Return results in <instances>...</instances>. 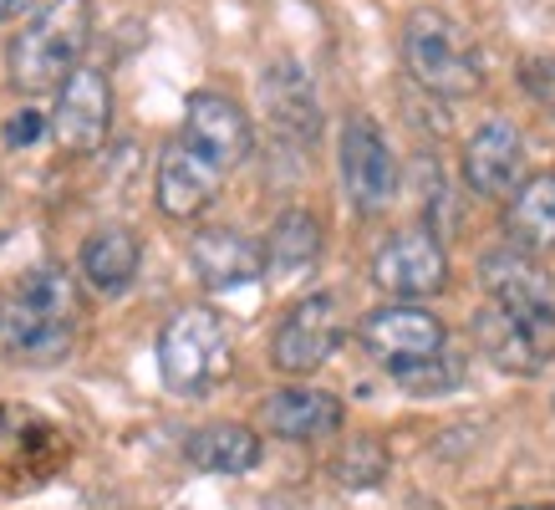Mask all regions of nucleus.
Wrapping results in <instances>:
<instances>
[{
  "label": "nucleus",
  "instance_id": "f257e3e1",
  "mask_svg": "<svg viewBox=\"0 0 555 510\" xmlns=\"http://www.w3.org/2000/svg\"><path fill=\"white\" fill-rule=\"evenodd\" d=\"M82 337V286L62 266H31L0 291V357L51 368Z\"/></svg>",
  "mask_w": 555,
  "mask_h": 510
},
{
  "label": "nucleus",
  "instance_id": "f03ea898",
  "mask_svg": "<svg viewBox=\"0 0 555 510\" xmlns=\"http://www.w3.org/2000/svg\"><path fill=\"white\" fill-rule=\"evenodd\" d=\"M408 77L434 92L443 102H464L474 92H485V51L474 41V31L459 16H449L443 5H413L398 36Z\"/></svg>",
  "mask_w": 555,
  "mask_h": 510
},
{
  "label": "nucleus",
  "instance_id": "7ed1b4c3",
  "mask_svg": "<svg viewBox=\"0 0 555 510\" xmlns=\"http://www.w3.org/2000/svg\"><path fill=\"white\" fill-rule=\"evenodd\" d=\"M92 41V0H47L5 47V77L21 98L56 92L72 67H82Z\"/></svg>",
  "mask_w": 555,
  "mask_h": 510
},
{
  "label": "nucleus",
  "instance_id": "20e7f679",
  "mask_svg": "<svg viewBox=\"0 0 555 510\" xmlns=\"http://www.w3.org/2000/svg\"><path fill=\"white\" fill-rule=\"evenodd\" d=\"M235 368V337L215 306H184L158 332V378L179 398L219 388Z\"/></svg>",
  "mask_w": 555,
  "mask_h": 510
},
{
  "label": "nucleus",
  "instance_id": "39448f33",
  "mask_svg": "<svg viewBox=\"0 0 555 510\" xmlns=\"http://www.w3.org/2000/svg\"><path fill=\"white\" fill-rule=\"evenodd\" d=\"M337 179L362 220H377L398 200V153L367 113H347L337 128Z\"/></svg>",
  "mask_w": 555,
  "mask_h": 510
},
{
  "label": "nucleus",
  "instance_id": "423d86ee",
  "mask_svg": "<svg viewBox=\"0 0 555 510\" xmlns=\"http://www.w3.org/2000/svg\"><path fill=\"white\" fill-rule=\"evenodd\" d=\"M347 317H341L337 291H306L301 302L286 306V317L270 332V368L281 378H311L321 373L341 347Z\"/></svg>",
  "mask_w": 555,
  "mask_h": 510
},
{
  "label": "nucleus",
  "instance_id": "0eeeda50",
  "mask_svg": "<svg viewBox=\"0 0 555 510\" xmlns=\"http://www.w3.org/2000/svg\"><path fill=\"white\" fill-rule=\"evenodd\" d=\"M479 281H485L489 306H500L540 342H555V281L535 255L505 240V245L479 255Z\"/></svg>",
  "mask_w": 555,
  "mask_h": 510
},
{
  "label": "nucleus",
  "instance_id": "6e6552de",
  "mask_svg": "<svg viewBox=\"0 0 555 510\" xmlns=\"http://www.w3.org/2000/svg\"><path fill=\"white\" fill-rule=\"evenodd\" d=\"M357 342L367 347V357L383 368V373H398V368H413L423 357H438L449 347V327L434 306L423 302H383L362 311L357 322Z\"/></svg>",
  "mask_w": 555,
  "mask_h": 510
},
{
  "label": "nucleus",
  "instance_id": "1a4fd4ad",
  "mask_svg": "<svg viewBox=\"0 0 555 510\" xmlns=\"http://www.w3.org/2000/svg\"><path fill=\"white\" fill-rule=\"evenodd\" d=\"M367 276L377 291H387V302H428L449 286V251H443L438 230L408 225L372 251Z\"/></svg>",
  "mask_w": 555,
  "mask_h": 510
},
{
  "label": "nucleus",
  "instance_id": "9d476101",
  "mask_svg": "<svg viewBox=\"0 0 555 510\" xmlns=\"http://www.w3.org/2000/svg\"><path fill=\"white\" fill-rule=\"evenodd\" d=\"M47 133L51 143L72 158L98 153L113 133V82L107 72L82 62L62 77V87L51 92V113H47Z\"/></svg>",
  "mask_w": 555,
  "mask_h": 510
},
{
  "label": "nucleus",
  "instance_id": "9b49d317",
  "mask_svg": "<svg viewBox=\"0 0 555 510\" xmlns=\"http://www.w3.org/2000/svg\"><path fill=\"white\" fill-rule=\"evenodd\" d=\"M179 143H184L194 158H204L215 174L240 169L255 149V128L250 113L240 107L230 92H215V87H199L189 92L184 102V128H179Z\"/></svg>",
  "mask_w": 555,
  "mask_h": 510
},
{
  "label": "nucleus",
  "instance_id": "f8f14e48",
  "mask_svg": "<svg viewBox=\"0 0 555 510\" xmlns=\"http://www.w3.org/2000/svg\"><path fill=\"white\" fill-rule=\"evenodd\" d=\"M525 179V133L509 118H485L464 143V184L479 200H509Z\"/></svg>",
  "mask_w": 555,
  "mask_h": 510
},
{
  "label": "nucleus",
  "instance_id": "ddd939ff",
  "mask_svg": "<svg viewBox=\"0 0 555 510\" xmlns=\"http://www.w3.org/2000/svg\"><path fill=\"white\" fill-rule=\"evenodd\" d=\"M189 271L204 291H245L266 281L260 245L235 225H204L189 235Z\"/></svg>",
  "mask_w": 555,
  "mask_h": 510
},
{
  "label": "nucleus",
  "instance_id": "4468645a",
  "mask_svg": "<svg viewBox=\"0 0 555 510\" xmlns=\"http://www.w3.org/2000/svg\"><path fill=\"white\" fill-rule=\"evenodd\" d=\"M260 424H266V434H275V439H286V444H317V439L341 434L347 408H341L337 393L311 388V383H286V388L266 393Z\"/></svg>",
  "mask_w": 555,
  "mask_h": 510
},
{
  "label": "nucleus",
  "instance_id": "2eb2a0df",
  "mask_svg": "<svg viewBox=\"0 0 555 510\" xmlns=\"http://www.w3.org/2000/svg\"><path fill=\"white\" fill-rule=\"evenodd\" d=\"M219 184H224V174H215L204 158H194L179 138L153 164V204H158L164 220H179V225L199 220L204 209L219 200Z\"/></svg>",
  "mask_w": 555,
  "mask_h": 510
},
{
  "label": "nucleus",
  "instance_id": "dca6fc26",
  "mask_svg": "<svg viewBox=\"0 0 555 510\" xmlns=\"http://www.w3.org/2000/svg\"><path fill=\"white\" fill-rule=\"evenodd\" d=\"M143 271V240L133 225H98L77 251V286L98 291L102 302L128 296Z\"/></svg>",
  "mask_w": 555,
  "mask_h": 510
},
{
  "label": "nucleus",
  "instance_id": "f3484780",
  "mask_svg": "<svg viewBox=\"0 0 555 510\" xmlns=\"http://www.w3.org/2000/svg\"><path fill=\"white\" fill-rule=\"evenodd\" d=\"M321 251H326L321 215L306 209V204H286L270 220L266 240H260V266H266L270 281H301V276H311L321 266Z\"/></svg>",
  "mask_w": 555,
  "mask_h": 510
},
{
  "label": "nucleus",
  "instance_id": "a211bd4d",
  "mask_svg": "<svg viewBox=\"0 0 555 510\" xmlns=\"http://www.w3.org/2000/svg\"><path fill=\"white\" fill-rule=\"evenodd\" d=\"M184 455L204 475H250L255 464H260V455H266V444H260V434L250 424L215 419V424H199L189 434Z\"/></svg>",
  "mask_w": 555,
  "mask_h": 510
},
{
  "label": "nucleus",
  "instance_id": "6ab92c4d",
  "mask_svg": "<svg viewBox=\"0 0 555 510\" xmlns=\"http://www.w3.org/2000/svg\"><path fill=\"white\" fill-rule=\"evenodd\" d=\"M474 347L500 368V373H515V378H535L545 368V347L551 342H540L535 332H525L515 317H505L500 306H479V317H474Z\"/></svg>",
  "mask_w": 555,
  "mask_h": 510
},
{
  "label": "nucleus",
  "instance_id": "aec40b11",
  "mask_svg": "<svg viewBox=\"0 0 555 510\" xmlns=\"http://www.w3.org/2000/svg\"><path fill=\"white\" fill-rule=\"evenodd\" d=\"M260 102H266L270 123L291 138H311L321 128V107H317V92H311V77H306L296 62H275V67L260 77Z\"/></svg>",
  "mask_w": 555,
  "mask_h": 510
},
{
  "label": "nucleus",
  "instance_id": "412c9836",
  "mask_svg": "<svg viewBox=\"0 0 555 510\" xmlns=\"http://www.w3.org/2000/svg\"><path fill=\"white\" fill-rule=\"evenodd\" d=\"M56 449L62 455V434L36 419L26 408H0V475H41L56 459L47 455Z\"/></svg>",
  "mask_w": 555,
  "mask_h": 510
},
{
  "label": "nucleus",
  "instance_id": "4be33fe9",
  "mask_svg": "<svg viewBox=\"0 0 555 510\" xmlns=\"http://www.w3.org/2000/svg\"><path fill=\"white\" fill-rule=\"evenodd\" d=\"M505 230H509V245H520V251H530V255L551 251L555 245V169L525 174L520 189L509 194Z\"/></svg>",
  "mask_w": 555,
  "mask_h": 510
},
{
  "label": "nucleus",
  "instance_id": "5701e85b",
  "mask_svg": "<svg viewBox=\"0 0 555 510\" xmlns=\"http://www.w3.org/2000/svg\"><path fill=\"white\" fill-rule=\"evenodd\" d=\"M398 388L408 393H418V398H434V393H449L464 383V362H459L449 347L438 357H423V362H413V368H398V373H387Z\"/></svg>",
  "mask_w": 555,
  "mask_h": 510
},
{
  "label": "nucleus",
  "instance_id": "b1692460",
  "mask_svg": "<svg viewBox=\"0 0 555 510\" xmlns=\"http://www.w3.org/2000/svg\"><path fill=\"white\" fill-rule=\"evenodd\" d=\"M337 470L341 485H352V490H367V485H377V480L387 475V455L377 439H352L347 449H341V459L332 464Z\"/></svg>",
  "mask_w": 555,
  "mask_h": 510
},
{
  "label": "nucleus",
  "instance_id": "393cba45",
  "mask_svg": "<svg viewBox=\"0 0 555 510\" xmlns=\"http://www.w3.org/2000/svg\"><path fill=\"white\" fill-rule=\"evenodd\" d=\"M520 82L545 113H555V56H525Z\"/></svg>",
  "mask_w": 555,
  "mask_h": 510
},
{
  "label": "nucleus",
  "instance_id": "a878e982",
  "mask_svg": "<svg viewBox=\"0 0 555 510\" xmlns=\"http://www.w3.org/2000/svg\"><path fill=\"white\" fill-rule=\"evenodd\" d=\"M47 133V113H31V107H21L16 118L5 123V149H26L36 138Z\"/></svg>",
  "mask_w": 555,
  "mask_h": 510
},
{
  "label": "nucleus",
  "instance_id": "bb28decb",
  "mask_svg": "<svg viewBox=\"0 0 555 510\" xmlns=\"http://www.w3.org/2000/svg\"><path fill=\"white\" fill-rule=\"evenodd\" d=\"M26 11H36V0H0V21H21Z\"/></svg>",
  "mask_w": 555,
  "mask_h": 510
},
{
  "label": "nucleus",
  "instance_id": "cd10ccee",
  "mask_svg": "<svg viewBox=\"0 0 555 510\" xmlns=\"http://www.w3.org/2000/svg\"><path fill=\"white\" fill-rule=\"evenodd\" d=\"M515 510H555V506H515Z\"/></svg>",
  "mask_w": 555,
  "mask_h": 510
},
{
  "label": "nucleus",
  "instance_id": "c85d7f7f",
  "mask_svg": "<svg viewBox=\"0 0 555 510\" xmlns=\"http://www.w3.org/2000/svg\"><path fill=\"white\" fill-rule=\"evenodd\" d=\"M0 194H5V174H0Z\"/></svg>",
  "mask_w": 555,
  "mask_h": 510
},
{
  "label": "nucleus",
  "instance_id": "c756f323",
  "mask_svg": "<svg viewBox=\"0 0 555 510\" xmlns=\"http://www.w3.org/2000/svg\"><path fill=\"white\" fill-rule=\"evenodd\" d=\"M551 408H555V393H551Z\"/></svg>",
  "mask_w": 555,
  "mask_h": 510
}]
</instances>
